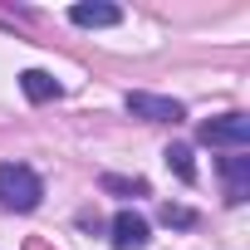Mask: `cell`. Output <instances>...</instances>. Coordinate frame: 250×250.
I'll return each mask as SVG.
<instances>
[{
    "mask_svg": "<svg viewBox=\"0 0 250 250\" xmlns=\"http://www.w3.org/2000/svg\"><path fill=\"white\" fill-rule=\"evenodd\" d=\"M20 88H25L30 103H49V98H59V83H54V74H44V69H25V74H20Z\"/></svg>",
    "mask_w": 250,
    "mask_h": 250,
    "instance_id": "obj_7",
    "label": "cell"
},
{
    "mask_svg": "<svg viewBox=\"0 0 250 250\" xmlns=\"http://www.w3.org/2000/svg\"><path fill=\"white\" fill-rule=\"evenodd\" d=\"M103 191H118V196H147V182H143V177H103Z\"/></svg>",
    "mask_w": 250,
    "mask_h": 250,
    "instance_id": "obj_9",
    "label": "cell"
},
{
    "mask_svg": "<svg viewBox=\"0 0 250 250\" xmlns=\"http://www.w3.org/2000/svg\"><path fill=\"white\" fill-rule=\"evenodd\" d=\"M162 157H167V167H172L182 182H196V162H191V147H187V143H172Z\"/></svg>",
    "mask_w": 250,
    "mask_h": 250,
    "instance_id": "obj_8",
    "label": "cell"
},
{
    "mask_svg": "<svg viewBox=\"0 0 250 250\" xmlns=\"http://www.w3.org/2000/svg\"><path fill=\"white\" fill-rule=\"evenodd\" d=\"M162 221L187 230V226H196V211H191V206H172V201H167V206H162Z\"/></svg>",
    "mask_w": 250,
    "mask_h": 250,
    "instance_id": "obj_10",
    "label": "cell"
},
{
    "mask_svg": "<svg viewBox=\"0 0 250 250\" xmlns=\"http://www.w3.org/2000/svg\"><path fill=\"white\" fill-rule=\"evenodd\" d=\"M69 20H74L79 30H108V25H118V20H123V10H118V5H108V0H79V5L69 10Z\"/></svg>",
    "mask_w": 250,
    "mask_h": 250,
    "instance_id": "obj_6",
    "label": "cell"
},
{
    "mask_svg": "<svg viewBox=\"0 0 250 250\" xmlns=\"http://www.w3.org/2000/svg\"><path fill=\"white\" fill-rule=\"evenodd\" d=\"M44 196V182L25 167V162H0V206L10 211H35Z\"/></svg>",
    "mask_w": 250,
    "mask_h": 250,
    "instance_id": "obj_1",
    "label": "cell"
},
{
    "mask_svg": "<svg viewBox=\"0 0 250 250\" xmlns=\"http://www.w3.org/2000/svg\"><path fill=\"white\" fill-rule=\"evenodd\" d=\"M123 103H128V113L143 118V123H182L187 118V108L177 98H162V93H128Z\"/></svg>",
    "mask_w": 250,
    "mask_h": 250,
    "instance_id": "obj_3",
    "label": "cell"
},
{
    "mask_svg": "<svg viewBox=\"0 0 250 250\" xmlns=\"http://www.w3.org/2000/svg\"><path fill=\"white\" fill-rule=\"evenodd\" d=\"M221 182H226V201L240 206V201L250 196V157H245V152L221 157Z\"/></svg>",
    "mask_w": 250,
    "mask_h": 250,
    "instance_id": "obj_4",
    "label": "cell"
},
{
    "mask_svg": "<svg viewBox=\"0 0 250 250\" xmlns=\"http://www.w3.org/2000/svg\"><path fill=\"white\" fill-rule=\"evenodd\" d=\"M196 138H201L206 147H235V152H245V147H250V118H245V113H221V118L201 123Z\"/></svg>",
    "mask_w": 250,
    "mask_h": 250,
    "instance_id": "obj_2",
    "label": "cell"
},
{
    "mask_svg": "<svg viewBox=\"0 0 250 250\" xmlns=\"http://www.w3.org/2000/svg\"><path fill=\"white\" fill-rule=\"evenodd\" d=\"M147 221L138 211H118L113 216V250H147Z\"/></svg>",
    "mask_w": 250,
    "mask_h": 250,
    "instance_id": "obj_5",
    "label": "cell"
}]
</instances>
